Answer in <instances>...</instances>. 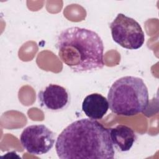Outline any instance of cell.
Returning a JSON list of instances; mask_svg holds the SVG:
<instances>
[{"mask_svg":"<svg viewBox=\"0 0 159 159\" xmlns=\"http://www.w3.org/2000/svg\"><path fill=\"white\" fill-rule=\"evenodd\" d=\"M110 29L113 40L124 48L137 50L144 43L145 34L139 23L124 14L117 15Z\"/></svg>","mask_w":159,"mask_h":159,"instance_id":"4","label":"cell"},{"mask_svg":"<svg viewBox=\"0 0 159 159\" xmlns=\"http://www.w3.org/2000/svg\"><path fill=\"white\" fill-rule=\"evenodd\" d=\"M107 99L113 113L132 116L146 109L149 101L148 91L142 78L126 76L113 83Z\"/></svg>","mask_w":159,"mask_h":159,"instance_id":"3","label":"cell"},{"mask_svg":"<svg viewBox=\"0 0 159 159\" xmlns=\"http://www.w3.org/2000/svg\"><path fill=\"white\" fill-rule=\"evenodd\" d=\"M55 149L61 159H112L115 154L109 129L89 118L65 127L57 139Z\"/></svg>","mask_w":159,"mask_h":159,"instance_id":"1","label":"cell"},{"mask_svg":"<svg viewBox=\"0 0 159 159\" xmlns=\"http://www.w3.org/2000/svg\"><path fill=\"white\" fill-rule=\"evenodd\" d=\"M20 142L27 152L40 155L52 148L55 143V134L43 124L31 125L23 130L20 135Z\"/></svg>","mask_w":159,"mask_h":159,"instance_id":"5","label":"cell"},{"mask_svg":"<svg viewBox=\"0 0 159 159\" xmlns=\"http://www.w3.org/2000/svg\"><path fill=\"white\" fill-rule=\"evenodd\" d=\"M109 109L107 99L99 93L86 96L82 102V110L89 119H101Z\"/></svg>","mask_w":159,"mask_h":159,"instance_id":"7","label":"cell"},{"mask_svg":"<svg viewBox=\"0 0 159 159\" xmlns=\"http://www.w3.org/2000/svg\"><path fill=\"white\" fill-rule=\"evenodd\" d=\"M56 48L60 60L75 72H91L104 66L103 42L91 30L78 27L63 30Z\"/></svg>","mask_w":159,"mask_h":159,"instance_id":"2","label":"cell"},{"mask_svg":"<svg viewBox=\"0 0 159 159\" xmlns=\"http://www.w3.org/2000/svg\"><path fill=\"white\" fill-rule=\"evenodd\" d=\"M40 106L51 111H60L65 109L70 103V94L64 87L50 84L38 93Z\"/></svg>","mask_w":159,"mask_h":159,"instance_id":"6","label":"cell"},{"mask_svg":"<svg viewBox=\"0 0 159 159\" xmlns=\"http://www.w3.org/2000/svg\"><path fill=\"white\" fill-rule=\"evenodd\" d=\"M109 134L113 145L121 152L129 151L137 138L133 129L123 124L109 129Z\"/></svg>","mask_w":159,"mask_h":159,"instance_id":"8","label":"cell"}]
</instances>
